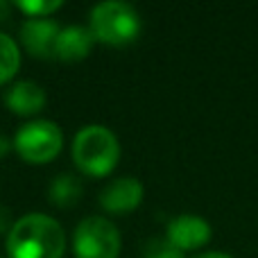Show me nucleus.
Returning a JSON list of instances; mask_svg holds the SVG:
<instances>
[{
	"label": "nucleus",
	"mask_w": 258,
	"mask_h": 258,
	"mask_svg": "<svg viewBox=\"0 0 258 258\" xmlns=\"http://www.w3.org/2000/svg\"><path fill=\"white\" fill-rule=\"evenodd\" d=\"M66 233L61 224L45 213H27L7 233L9 258H61Z\"/></svg>",
	"instance_id": "f257e3e1"
},
{
	"label": "nucleus",
	"mask_w": 258,
	"mask_h": 258,
	"mask_svg": "<svg viewBox=\"0 0 258 258\" xmlns=\"http://www.w3.org/2000/svg\"><path fill=\"white\" fill-rule=\"evenodd\" d=\"M120 159V143L104 125H86L75 134L73 161L89 177H104Z\"/></svg>",
	"instance_id": "f03ea898"
},
{
	"label": "nucleus",
	"mask_w": 258,
	"mask_h": 258,
	"mask_svg": "<svg viewBox=\"0 0 258 258\" xmlns=\"http://www.w3.org/2000/svg\"><path fill=\"white\" fill-rule=\"evenodd\" d=\"M89 27L95 41L109 45H125L141 34L143 21L134 5L122 0H104L91 9Z\"/></svg>",
	"instance_id": "7ed1b4c3"
},
{
	"label": "nucleus",
	"mask_w": 258,
	"mask_h": 258,
	"mask_svg": "<svg viewBox=\"0 0 258 258\" xmlns=\"http://www.w3.org/2000/svg\"><path fill=\"white\" fill-rule=\"evenodd\" d=\"M73 254L75 258H118L120 231L102 215L84 218L73 233Z\"/></svg>",
	"instance_id": "20e7f679"
},
{
	"label": "nucleus",
	"mask_w": 258,
	"mask_h": 258,
	"mask_svg": "<svg viewBox=\"0 0 258 258\" xmlns=\"http://www.w3.org/2000/svg\"><path fill=\"white\" fill-rule=\"evenodd\" d=\"M12 145L27 163H48L61 150L63 134L52 120H30L18 127Z\"/></svg>",
	"instance_id": "39448f33"
},
{
	"label": "nucleus",
	"mask_w": 258,
	"mask_h": 258,
	"mask_svg": "<svg viewBox=\"0 0 258 258\" xmlns=\"http://www.w3.org/2000/svg\"><path fill=\"white\" fill-rule=\"evenodd\" d=\"M165 238L181 251L200 249L211 240V224L202 215L181 213L168 222Z\"/></svg>",
	"instance_id": "423d86ee"
},
{
	"label": "nucleus",
	"mask_w": 258,
	"mask_h": 258,
	"mask_svg": "<svg viewBox=\"0 0 258 258\" xmlns=\"http://www.w3.org/2000/svg\"><path fill=\"white\" fill-rule=\"evenodd\" d=\"M61 27L52 18H27L21 25V41L32 57H52Z\"/></svg>",
	"instance_id": "0eeeda50"
},
{
	"label": "nucleus",
	"mask_w": 258,
	"mask_h": 258,
	"mask_svg": "<svg viewBox=\"0 0 258 258\" xmlns=\"http://www.w3.org/2000/svg\"><path fill=\"white\" fill-rule=\"evenodd\" d=\"M143 200V183L136 177H118L102 188L100 206L109 213H127L134 211Z\"/></svg>",
	"instance_id": "6e6552de"
},
{
	"label": "nucleus",
	"mask_w": 258,
	"mask_h": 258,
	"mask_svg": "<svg viewBox=\"0 0 258 258\" xmlns=\"http://www.w3.org/2000/svg\"><path fill=\"white\" fill-rule=\"evenodd\" d=\"M45 91L36 82L21 80L12 84L5 93V104L16 116H34L45 107Z\"/></svg>",
	"instance_id": "1a4fd4ad"
},
{
	"label": "nucleus",
	"mask_w": 258,
	"mask_h": 258,
	"mask_svg": "<svg viewBox=\"0 0 258 258\" xmlns=\"http://www.w3.org/2000/svg\"><path fill=\"white\" fill-rule=\"evenodd\" d=\"M95 36L89 25H68L61 27L54 43V57L63 61H80L93 50Z\"/></svg>",
	"instance_id": "9d476101"
},
{
	"label": "nucleus",
	"mask_w": 258,
	"mask_h": 258,
	"mask_svg": "<svg viewBox=\"0 0 258 258\" xmlns=\"http://www.w3.org/2000/svg\"><path fill=\"white\" fill-rule=\"evenodd\" d=\"M82 181L75 177V174H68V172H63V174H57V177L52 179V183H50V190H48V195H50V202L52 204H57V206H73V204H77V200L82 197Z\"/></svg>",
	"instance_id": "9b49d317"
},
{
	"label": "nucleus",
	"mask_w": 258,
	"mask_h": 258,
	"mask_svg": "<svg viewBox=\"0 0 258 258\" xmlns=\"http://www.w3.org/2000/svg\"><path fill=\"white\" fill-rule=\"evenodd\" d=\"M18 66H21V52H18L16 41L9 34L0 32V84L12 80Z\"/></svg>",
	"instance_id": "f8f14e48"
},
{
	"label": "nucleus",
	"mask_w": 258,
	"mask_h": 258,
	"mask_svg": "<svg viewBox=\"0 0 258 258\" xmlns=\"http://www.w3.org/2000/svg\"><path fill=\"white\" fill-rule=\"evenodd\" d=\"M16 7L27 14V18H48L61 7V0H18Z\"/></svg>",
	"instance_id": "ddd939ff"
},
{
	"label": "nucleus",
	"mask_w": 258,
	"mask_h": 258,
	"mask_svg": "<svg viewBox=\"0 0 258 258\" xmlns=\"http://www.w3.org/2000/svg\"><path fill=\"white\" fill-rule=\"evenodd\" d=\"M145 258H183V251L177 249L168 238H150L145 245Z\"/></svg>",
	"instance_id": "4468645a"
},
{
	"label": "nucleus",
	"mask_w": 258,
	"mask_h": 258,
	"mask_svg": "<svg viewBox=\"0 0 258 258\" xmlns=\"http://www.w3.org/2000/svg\"><path fill=\"white\" fill-rule=\"evenodd\" d=\"M14 227V220H12V211L7 209V206L0 204V236L3 233H9Z\"/></svg>",
	"instance_id": "2eb2a0df"
},
{
	"label": "nucleus",
	"mask_w": 258,
	"mask_h": 258,
	"mask_svg": "<svg viewBox=\"0 0 258 258\" xmlns=\"http://www.w3.org/2000/svg\"><path fill=\"white\" fill-rule=\"evenodd\" d=\"M192 258H233V256L222 254V251H204V254H195Z\"/></svg>",
	"instance_id": "dca6fc26"
},
{
	"label": "nucleus",
	"mask_w": 258,
	"mask_h": 258,
	"mask_svg": "<svg viewBox=\"0 0 258 258\" xmlns=\"http://www.w3.org/2000/svg\"><path fill=\"white\" fill-rule=\"evenodd\" d=\"M9 147H12V141H9L5 134H0V156H5L9 152Z\"/></svg>",
	"instance_id": "f3484780"
},
{
	"label": "nucleus",
	"mask_w": 258,
	"mask_h": 258,
	"mask_svg": "<svg viewBox=\"0 0 258 258\" xmlns=\"http://www.w3.org/2000/svg\"><path fill=\"white\" fill-rule=\"evenodd\" d=\"M9 12H12V5L7 0H0V21H5L9 16Z\"/></svg>",
	"instance_id": "a211bd4d"
}]
</instances>
